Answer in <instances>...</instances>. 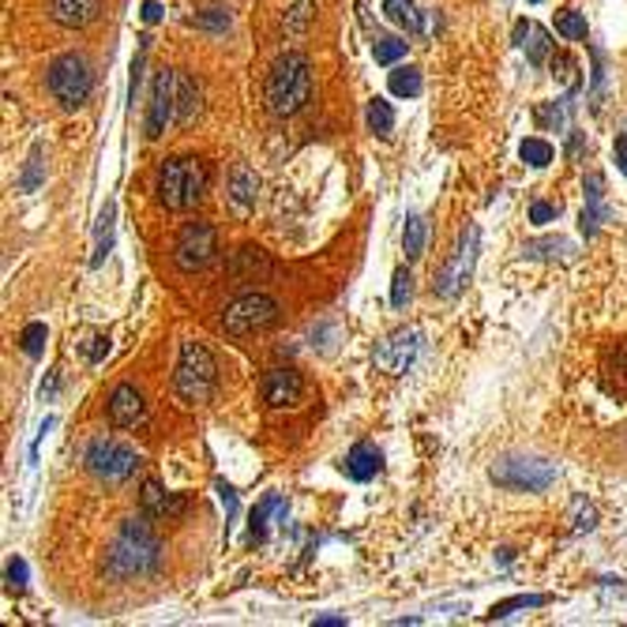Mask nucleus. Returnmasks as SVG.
<instances>
[{
  "instance_id": "f257e3e1",
  "label": "nucleus",
  "mask_w": 627,
  "mask_h": 627,
  "mask_svg": "<svg viewBox=\"0 0 627 627\" xmlns=\"http://www.w3.org/2000/svg\"><path fill=\"white\" fill-rule=\"evenodd\" d=\"M161 564V541L150 526V515L125 519L113 537L109 553H106V575L113 578H136L158 572Z\"/></svg>"
},
{
  "instance_id": "f03ea898",
  "label": "nucleus",
  "mask_w": 627,
  "mask_h": 627,
  "mask_svg": "<svg viewBox=\"0 0 627 627\" xmlns=\"http://www.w3.org/2000/svg\"><path fill=\"white\" fill-rule=\"evenodd\" d=\"M211 188V166L196 155L166 158L158 169V203L166 211H192Z\"/></svg>"
},
{
  "instance_id": "7ed1b4c3",
  "label": "nucleus",
  "mask_w": 627,
  "mask_h": 627,
  "mask_svg": "<svg viewBox=\"0 0 627 627\" xmlns=\"http://www.w3.org/2000/svg\"><path fill=\"white\" fill-rule=\"evenodd\" d=\"M263 98H268V109L274 117H297L301 109L309 106L312 98V64L305 53H282L279 61L271 64L268 87H263Z\"/></svg>"
},
{
  "instance_id": "20e7f679",
  "label": "nucleus",
  "mask_w": 627,
  "mask_h": 627,
  "mask_svg": "<svg viewBox=\"0 0 627 627\" xmlns=\"http://www.w3.org/2000/svg\"><path fill=\"white\" fill-rule=\"evenodd\" d=\"M218 387V360L203 342H185L177 357V373H174V391L180 398V406H207L215 398Z\"/></svg>"
},
{
  "instance_id": "39448f33",
  "label": "nucleus",
  "mask_w": 627,
  "mask_h": 627,
  "mask_svg": "<svg viewBox=\"0 0 627 627\" xmlns=\"http://www.w3.org/2000/svg\"><path fill=\"white\" fill-rule=\"evenodd\" d=\"M45 83H50V94L56 98V106H61V109H80L83 102L91 98V91H94V69H91V61L83 53H61L50 64Z\"/></svg>"
},
{
  "instance_id": "423d86ee",
  "label": "nucleus",
  "mask_w": 627,
  "mask_h": 627,
  "mask_svg": "<svg viewBox=\"0 0 627 627\" xmlns=\"http://www.w3.org/2000/svg\"><path fill=\"white\" fill-rule=\"evenodd\" d=\"M274 323H279V301L268 297V293H260V290L241 293V297L230 301L222 312V327H226V335H233V338L268 331V327H274Z\"/></svg>"
},
{
  "instance_id": "0eeeda50",
  "label": "nucleus",
  "mask_w": 627,
  "mask_h": 627,
  "mask_svg": "<svg viewBox=\"0 0 627 627\" xmlns=\"http://www.w3.org/2000/svg\"><path fill=\"white\" fill-rule=\"evenodd\" d=\"M215 255H218V230H215L211 222L196 218V222H188L185 230L177 233V241H174V263H177V271L196 274V271L211 268Z\"/></svg>"
},
{
  "instance_id": "6e6552de",
  "label": "nucleus",
  "mask_w": 627,
  "mask_h": 627,
  "mask_svg": "<svg viewBox=\"0 0 627 627\" xmlns=\"http://www.w3.org/2000/svg\"><path fill=\"white\" fill-rule=\"evenodd\" d=\"M139 462H144L139 459V451L128 448V443H121V440H94L87 448V470L106 484L128 481L132 473L139 470Z\"/></svg>"
},
{
  "instance_id": "1a4fd4ad",
  "label": "nucleus",
  "mask_w": 627,
  "mask_h": 627,
  "mask_svg": "<svg viewBox=\"0 0 627 627\" xmlns=\"http://www.w3.org/2000/svg\"><path fill=\"white\" fill-rule=\"evenodd\" d=\"M489 478L508 492H545L556 481V467L545 459H503L489 470Z\"/></svg>"
},
{
  "instance_id": "9d476101",
  "label": "nucleus",
  "mask_w": 627,
  "mask_h": 627,
  "mask_svg": "<svg viewBox=\"0 0 627 627\" xmlns=\"http://www.w3.org/2000/svg\"><path fill=\"white\" fill-rule=\"evenodd\" d=\"M478 249H481V230L478 226H467L459 237V244H454L448 268H443L440 279H436V293H440V297L451 301L467 290V282L473 279V263H478Z\"/></svg>"
},
{
  "instance_id": "9b49d317",
  "label": "nucleus",
  "mask_w": 627,
  "mask_h": 627,
  "mask_svg": "<svg viewBox=\"0 0 627 627\" xmlns=\"http://www.w3.org/2000/svg\"><path fill=\"white\" fill-rule=\"evenodd\" d=\"M417 354H421V335L410 327H403V331H395V335H387L384 342L376 346V368L379 373H387V376H406L414 368V360Z\"/></svg>"
},
{
  "instance_id": "f8f14e48",
  "label": "nucleus",
  "mask_w": 627,
  "mask_h": 627,
  "mask_svg": "<svg viewBox=\"0 0 627 627\" xmlns=\"http://www.w3.org/2000/svg\"><path fill=\"white\" fill-rule=\"evenodd\" d=\"M260 391L271 410H290V406H297L301 395H305V379H301L297 368L279 365V368H268V373H263Z\"/></svg>"
},
{
  "instance_id": "ddd939ff",
  "label": "nucleus",
  "mask_w": 627,
  "mask_h": 627,
  "mask_svg": "<svg viewBox=\"0 0 627 627\" xmlns=\"http://www.w3.org/2000/svg\"><path fill=\"white\" fill-rule=\"evenodd\" d=\"M174 80L177 72L161 69L150 83V106H147V139H158L166 125L174 121Z\"/></svg>"
},
{
  "instance_id": "4468645a",
  "label": "nucleus",
  "mask_w": 627,
  "mask_h": 627,
  "mask_svg": "<svg viewBox=\"0 0 627 627\" xmlns=\"http://www.w3.org/2000/svg\"><path fill=\"white\" fill-rule=\"evenodd\" d=\"M139 508H144V515H150V519L177 522L188 511V500L177 497V492H166L155 478H147L144 492H139Z\"/></svg>"
},
{
  "instance_id": "2eb2a0df",
  "label": "nucleus",
  "mask_w": 627,
  "mask_h": 627,
  "mask_svg": "<svg viewBox=\"0 0 627 627\" xmlns=\"http://www.w3.org/2000/svg\"><path fill=\"white\" fill-rule=\"evenodd\" d=\"M147 414V403L144 395H139L136 384H117L109 395V421L117 425V429H136L139 421H144Z\"/></svg>"
},
{
  "instance_id": "dca6fc26",
  "label": "nucleus",
  "mask_w": 627,
  "mask_h": 627,
  "mask_svg": "<svg viewBox=\"0 0 627 627\" xmlns=\"http://www.w3.org/2000/svg\"><path fill=\"white\" fill-rule=\"evenodd\" d=\"M255 199H260V177H255V169H249L244 161H237L230 169V207L233 215L249 218L255 211Z\"/></svg>"
},
{
  "instance_id": "f3484780",
  "label": "nucleus",
  "mask_w": 627,
  "mask_h": 627,
  "mask_svg": "<svg viewBox=\"0 0 627 627\" xmlns=\"http://www.w3.org/2000/svg\"><path fill=\"white\" fill-rule=\"evenodd\" d=\"M230 271H233V279H241V282H263L274 274V260L260 249V244H244V249L233 252Z\"/></svg>"
},
{
  "instance_id": "a211bd4d",
  "label": "nucleus",
  "mask_w": 627,
  "mask_h": 627,
  "mask_svg": "<svg viewBox=\"0 0 627 627\" xmlns=\"http://www.w3.org/2000/svg\"><path fill=\"white\" fill-rule=\"evenodd\" d=\"M199 109H203V91H199V83L188 72H177V80H174V121L177 125H192V121L199 117Z\"/></svg>"
},
{
  "instance_id": "6ab92c4d",
  "label": "nucleus",
  "mask_w": 627,
  "mask_h": 627,
  "mask_svg": "<svg viewBox=\"0 0 627 627\" xmlns=\"http://www.w3.org/2000/svg\"><path fill=\"white\" fill-rule=\"evenodd\" d=\"M98 12H102V0H53V4H50L53 23L72 27V31L91 27L94 19H98Z\"/></svg>"
},
{
  "instance_id": "aec40b11",
  "label": "nucleus",
  "mask_w": 627,
  "mask_h": 627,
  "mask_svg": "<svg viewBox=\"0 0 627 627\" xmlns=\"http://www.w3.org/2000/svg\"><path fill=\"white\" fill-rule=\"evenodd\" d=\"M379 470H384V451L373 448V443H357V448L346 454V473L354 481H373Z\"/></svg>"
},
{
  "instance_id": "412c9836",
  "label": "nucleus",
  "mask_w": 627,
  "mask_h": 627,
  "mask_svg": "<svg viewBox=\"0 0 627 627\" xmlns=\"http://www.w3.org/2000/svg\"><path fill=\"white\" fill-rule=\"evenodd\" d=\"M602 188H605V180H602V174H591L586 177V211H583V233L586 237H594L597 233V222H602L605 218V211H602Z\"/></svg>"
},
{
  "instance_id": "4be33fe9",
  "label": "nucleus",
  "mask_w": 627,
  "mask_h": 627,
  "mask_svg": "<svg viewBox=\"0 0 627 627\" xmlns=\"http://www.w3.org/2000/svg\"><path fill=\"white\" fill-rule=\"evenodd\" d=\"M384 15L391 19V23L406 27L410 34H425V31H429V23H421V12H417L414 0H384Z\"/></svg>"
},
{
  "instance_id": "5701e85b",
  "label": "nucleus",
  "mask_w": 627,
  "mask_h": 627,
  "mask_svg": "<svg viewBox=\"0 0 627 627\" xmlns=\"http://www.w3.org/2000/svg\"><path fill=\"white\" fill-rule=\"evenodd\" d=\"M271 515H286V503H282V497H263L260 500V508L252 511V519H249V541H263L268 537V522Z\"/></svg>"
},
{
  "instance_id": "b1692460",
  "label": "nucleus",
  "mask_w": 627,
  "mask_h": 627,
  "mask_svg": "<svg viewBox=\"0 0 627 627\" xmlns=\"http://www.w3.org/2000/svg\"><path fill=\"white\" fill-rule=\"evenodd\" d=\"M387 87H391L395 98H417L421 94V72L414 69V64H403V69H395L391 75H387Z\"/></svg>"
},
{
  "instance_id": "393cba45",
  "label": "nucleus",
  "mask_w": 627,
  "mask_h": 627,
  "mask_svg": "<svg viewBox=\"0 0 627 627\" xmlns=\"http://www.w3.org/2000/svg\"><path fill=\"white\" fill-rule=\"evenodd\" d=\"M425 237H429V222H425V215L406 218V230H403L406 260H421V255H425Z\"/></svg>"
},
{
  "instance_id": "a878e982",
  "label": "nucleus",
  "mask_w": 627,
  "mask_h": 627,
  "mask_svg": "<svg viewBox=\"0 0 627 627\" xmlns=\"http://www.w3.org/2000/svg\"><path fill=\"white\" fill-rule=\"evenodd\" d=\"M113 222H117V211H113V203H106V211L98 218V233H94V268H102L113 249Z\"/></svg>"
},
{
  "instance_id": "bb28decb",
  "label": "nucleus",
  "mask_w": 627,
  "mask_h": 627,
  "mask_svg": "<svg viewBox=\"0 0 627 627\" xmlns=\"http://www.w3.org/2000/svg\"><path fill=\"white\" fill-rule=\"evenodd\" d=\"M368 128L376 132L379 139H387L391 136V128H395V109H391V102H384V98H373L368 102Z\"/></svg>"
},
{
  "instance_id": "cd10ccee",
  "label": "nucleus",
  "mask_w": 627,
  "mask_h": 627,
  "mask_svg": "<svg viewBox=\"0 0 627 627\" xmlns=\"http://www.w3.org/2000/svg\"><path fill=\"white\" fill-rule=\"evenodd\" d=\"M548 597H537V594H519V597H508V602L492 605V613L484 616V620H503V616L519 613V609H537V605H545Z\"/></svg>"
},
{
  "instance_id": "c85d7f7f",
  "label": "nucleus",
  "mask_w": 627,
  "mask_h": 627,
  "mask_svg": "<svg viewBox=\"0 0 627 627\" xmlns=\"http://www.w3.org/2000/svg\"><path fill=\"white\" fill-rule=\"evenodd\" d=\"M519 158L534 169H545L548 161H553V144H545V139H522Z\"/></svg>"
},
{
  "instance_id": "c756f323",
  "label": "nucleus",
  "mask_w": 627,
  "mask_h": 627,
  "mask_svg": "<svg viewBox=\"0 0 627 627\" xmlns=\"http://www.w3.org/2000/svg\"><path fill=\"white\" fill-rule=\"evenodd\" d=\"M188 27H196V31L222 34V31H230V15H226L222 8H211V12H196V15H188Z\"/></svg>"
},
{
  "instance_id": "7c9ffc66",
  "label": "nucleus",
  "mask_w": 627,
  "mask_h": 627,
  "mask_svg": "<svg viewBox=\"0 0 627 627\" xmlns=\"http://www.w3.org/2000/svg\"><path fill=\"white\" fill-rule=\"evenodd\" d=\"M522 45H526L530 64H545L548 53H553V38H548V31H541V27H530V42Z\"/></svg>"
},
{
  "instance_id": "2f4dec72",
  "label": "nucleus",
  "mask_w": 627,
  "mask_h": 627,
  "mask_svg": "<svg viewBox=\"0 0 627 627\" xmlns=\"http://www.w3.org/2000/svg\"><path fill=\"white\" fill-rule=\"evenodd\" d=\"M406 45H410V42H403V38H379V42L373 45L376 64H387V69H391L395 61H403V56H406Z\"/></svg>"
},
{
  "instance_id": "473e14b6",
  "label": "nucleus",
  "mask_w": 627,
  "mask_h": 627,
  "mask_svg": "<svg viewBox=\"0 0 627 627\" xmlns=\"http://www.w3.org/2000/svg\"><path fill=\"white\" fill-rule=\"evenodd\" d=\"M45 323H27L23 327V335H19V346H23V354L27 357H42V349H45Z\"/></svg>"
},
{
  "instance_id": "72a5a7b5",
  "label": "nucleus",
  "mask_w": 627,
  "mask_h": 627,
  "mask_svg": "<svg viewBox=\"0 0 627 627\" xmlns=\"http://www.w3.org/2000/svg\"><path fill=\"white\" fill-rule=\"evenodd\" d=\"M556 34L567 38V42H583V38H586V19L578 12H560L556 15Z\"/></svg>"
},
{
  "instance_id": "f704fd0d",
  "label": "nucleus",
  "mask_w": 627,
  "mask_h": 627,
  "mask_svg": "<svg viewBox=\"0 0 627 627\" xmlns=\"http://www.w3.org/2000/svg\"><path fill=\"white\" fill-rule=\"evenodd\" d=\"M42 169H45V161H42V147H34V150H31V158H27L23 177H19V188H23V192H34V188L42 185Z\"/></svg>"
},
{
  "instance_id": "c9c22d12",
  "label": "nucleus",
  "mask_w": 627,
  "mask_h": 627,
  "mask_svg": "<svg viewBox=\"0 0 627 627\" xmlns=\"http://www.w3.org/2000/svg\"><path fill=\"white\" fill-rule=\"evenodd\" d=\"M410 271L406 268H398L395 271V279H391V305L395 309H406V301H410V293H414V286H410Z\"/></svg>"
},
{
  "instance_id": "e433bc0d",
  "label": "nucleus",
  "mask_w": 627,
  "mask_h": 627,
  "mask_svg": "<svg viewBox=\"0 0 627 627\" xmlns=\"http://www.w3.org/2000/svg\"><path fill=\"white\" fill-rule=\"evenodd\" d=\"M312 15H316V12H312V0H297V4H293L290 12H286V31H290V34L305 31Z\"/></svg>"
},
{
  "instance_id": "4c0bfd02",
  "label": "nucleus",
  "mask_w": 627,
  "mask_h": 627,
  "mask_svg": "<svg viewBox=\"0 0 627 627\" xmlns=\"http://www.w3.org/2000/svg\"><path fill=\"white\" fill-rule=\"evenodd\" d=\"M4 578H8V591H12V594H23V591H27V564H23V560H19V556L8 560Z\"/></svg>"
},
{
  "instance_id": "58836bf2",
  "label": "nucleus",
  "mask_w": 627,
  "mask_h": 627,
  "mask_svg": "<svg viewBox=\"0 0 627 627\" xmlns=\"http://www.w3.org/2000/svg\"><path fill=\"white\" fill-rule=\"evenodd\" d=\"M553 75L567 83V87H578V75H575V61L567 53H556L553 56Z\"/></svg>"
},
{
  "instance_id": "ea45409f",
  "label": "nucleus",
  "mask_w": 627,
  "mask_h": 627,
  "mask_svg": "<svg viewBox=\"0 0 627 627\" xmlns=\"http://www.w3.org/2000/svg\"><path fill=\"white\" fill-rule=\"evenodd\" d=\"M556 215H560V207H553V203H534V207H530V222H534V226L553 222Z\"/></svg>"
},
{
  "instance_id": "a19ab883",
  "label": "nucleus",
  "mask_w": 627,
  "mask_h": 627,
  "mask_svg": "<svg viewBox=\"0 0 627 627\" xmlns=\"http://www.w3.org/2000/svg\"><path fill=\"white\" fill-rule=\"evenodd\" d=\"M594 526H597L594 508H586V503H578V511H575V534H583V530H594Z\"/></svg>"
},
{
  "instance_id": "79ce46f5",
  "label": "nucleus",
  "mask_w": 627,
  "mask_h": 627,
  "mask_svg": "<svg viewBox=\"0 0 627 627\" xmlns=\"http://www.w3.org/2000/svg\"><path fill=\"white\" fill-rule=\"evenodd\" d=\"M218 497H222V503H226V515L233 519L237 515V492L226 481H218Z\"/></svg>"
},
{
  "instance_id": "37998d69",
  "label": "nucleus",
  "mask_w": 627,
  "mask_h": 627,
  "mask_svg": "<svg viewBox=\"0 0 627 627\" xmlns=\"http://www.w3.org/2000/svg\"><path fill=\"white\" fill-rule=\"evenodd\" d=\"M613 155H616V166H620L624 174H627V132H624V136H616V144H613Z\"/></svg>"
},
{
  "instance_id": "c03bdc74",
  "label": "nucleus",
  "mask_w": 627,
  "mask_h": 627,
  "mask_svg": "<svg viewBox=\"0 0 627 627\" xmlns=\"http://www.w3.org/2000/svg\"><path fill=\"white\" fill-rule=\"evenodd\" d=\"M106 354H109V335H98V338H94L91 360H94V365H98V360H102V357H106Z\"/></svg>"
},
{
  "instance_id": "a18cd8bd",
  "label": "nucleus",
  "mask_w": 627,
  "mask_h": 627,
  "mask_svg": "<svg viewBox=\"0 0 627 627\" xmlns=\"http://www.w3.org/2000/svg\"><path fill=\"white\" fill-rule=\"evenodd\" d=\"M158 19H161V4H158V0H147V4H144V23H158Z\"/></svg>"
},
{
  "instance_id": "49530a36",
  "label": "nucleus",
  "mask_w": 627,
  "mask_h": 627,
  "mask_svg": "<svg viewBox=\"0 0 627 627\" xmlns=\"http://www.w3.org/2000/svg\"><path fill=\"white\" fill-rule=\"evenodd\" d=\"M316 627H346V620H342V616H320Z\"/></svg>"
},
{
  "instance_id": "de8ad7c7",
  "label": "nucleus",
  "mask_w": 627,
  "mask_h": 627,
  "mask_svg": "<svg viewBox=\"0 0 627 627\" xmlns=\"http://www.w3.org/2000/svg\"><path fill=\"white\" fill-rule=\"evenodd\" d=\"M530 4H537V0H530Z\"/></svg>"
}]
</instances>
